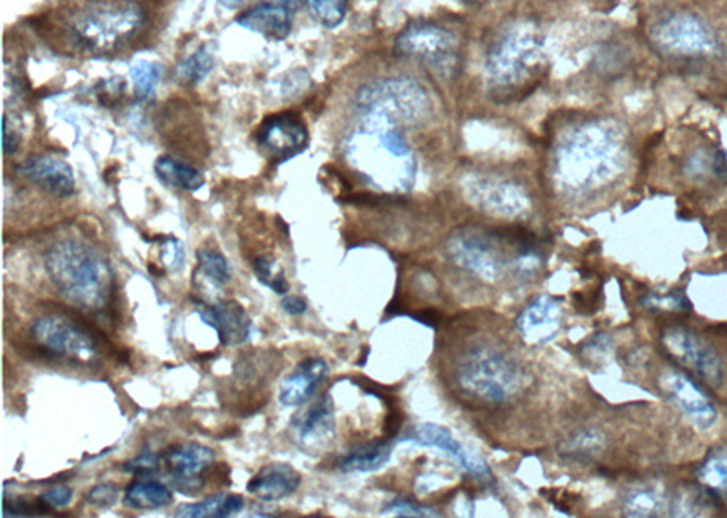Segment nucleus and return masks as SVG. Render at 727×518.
Instances as JSON below:
<instances>
[{
  "label": "nucleus",
  "mask_w": 727,
  "mask_h": 518,
  "mask_svg": "<svg viewBox=\"0 0 727 518\" xmlns=\"http://www.w3.org/2000/svg\"><path fill=\"white\" fill-rule=\"evenodd\" d=\"M156 177L169 188L183 189V191H197L204 186V175L191 164L178 161V158L164 157L156 158Z\"/></svg>",
  "instance_id": "a878e982"
},
{
  "label": "nucleus",
  "mask_w": 727,
  "mask_h": 518,
  "mask_svg": "<svg viewBox=\"0 0 727 518\" xmlns=\"http://www.w3.org/2000/svg\"><path fill=\"white\" fill-rule=\"evenodd\" d=\"M295 427L301 443L306 448L328 440L335 432V405L331 397H324L306 413H302L295 421Z\"/></svg>",
  "instance_id": "b1692460"
},
{
  "label": "nucleus",
  "mask_w": 727,
  "mask_h": 518,
  "mask_svg": "<svg viewBox=\"0 0 727 518\" xmlns=\"http://www.w3.org/2000/svg\"><path fill=\"white\" fill-rule=\"evenodd\" d=\"M243 0H219V4L224 5V8H237Z\"/></svg>",
  "instance_id": "09e8293b"
},
{
  "label": "nucleus",
  "mask_w": 727,
  "mask_h": 518,
  "mask_svg": "<svg viewBox=\"0 0 727 518\" xmlns=\"http://www.w3.org/2000/svg\"><path fill=\"white\" fill-rule=\"evenodd\" d=\"M33 337L49 355L65 356L82 364H90L98 356L97 339L65 315H44L35 320Z\"/></svg>",
  "instance_id": "f8f14e48"
},
{
  "label": "nucleus",
  "mask_w": 727,
  "mask_h": 518,
  "mask_svg": "<svg viewBox=\"0 0 727 518\" xmlns=\"http://www.w3.org/2000/svg\"><path fill=\"white\" fill-rule=\"evenodd\" d=\"M44 266L60 295L82 311L108 306L114 293V270L92 244L62 240L46 251Z\"/></svg>",
  "instance_id": "39448f33"
},
{
  "label": "nucleus",
  "mask_w": 727,
  "mask_h": 518,
  "mask_svg": "<svg viewBox=\"0 0 727 518\" xmlns=\"http://www.w3.org/2000/svg\"><path fill=\"white\" fill-rule=\"evenodd\" d=\"M126 506L139 509H162L172 506L173 492L162 482L141 479V481L131 482L130 487L126 490Z\"/></svg>",
  "instance_id": "cd10ccee"
},
{
  "label": "nucleus",
  "mask_w": 727,
  "mask_h": 518,
  "mask_svg": "<svg viewBox=\"0 0 727 518\" xmlns=\"http://www.w3.org/2000/svg\"><path fill=\"white\" fill-rule=\"evenodd\" d=\"M301 486V475L288 464H270L262 468L249 481L248 492L265 503H275L290 497Z\"/></svg>",
  "instance_id": "4be33fe9"
},
{
  "label": "nucleus",
  "mask_w": 727,
  "mask_h": 518,
  "mask_svg": "<svg viewBox=\"0 0 727 518\" xmlns=\"http://www.w3.org/2000/svg\"><path fill=\"white\" fill-rule=\"evenodd\" d=\"M699 481L712 495L727 492V449H713L699 468Z\"/></svg>",
  "instance_id": "7c9ffc66"
},
{
  "label": "nucleus",
  "mask_w": 727,
  "mask_h": 518,
  "mask_svg": "<svg viewBox=\"0 0 727 518\" xmlns=\"http://www.w3.org/2000/svg\"><path fill=\"white\" fill-rule=\"evenodd\" d=\"M404 122L383 109H359V125L348 139L345 155L362 178L383 191H408L417 177L415 153L406 139Z\"/></svg>",
  "instance_id": "7ed1b4c3"
},
{
  "label": "nucleus",
  "mask_w": 727,
  "mask_h": 518,
  "mask_svg": "<svg viewBox=\"0 0 727 518\" xmlns=\"http://www.w3.org/2000/svg\"><path fill=\"white\" fill-rule=\"evenodd\" d=\"M282 309L286 311L288 315H304L306 314L307 303L302 297H296V295H291V297L284 298L282 301Z\"/></svg>",
  "instance_id": "49530a36"
},
{
  "label": "nucleus",
  "mask_w": 727,
  "mask_h": 518,
  "mask_svg": "<svg viewBox=\"0 0 727 518\" xmlns=\"http://www.w3.org/2000/svg\"><path fill=\"white\" fill-rule=\"evenodd\" d=\"M453 389L469 404L499 408L523 395L529 373L501 337L469 335L452 353Z\"/></svg>",
  "instance_id": "f03ea898"
},
{
  "label": "nucleus",
  "mask_w": 727,
  "mask_h": 518,
  "mask_svg": "<svg viewBox=\"0 0 727 518\" xmlns=\"http://www.w3.org/2000/svg\"><path fill=\"white\" fill-rule=\"evenodd\" d=\"M394 454V446L389 443H372L345 455L339 462L340 471H356V473H372L388 464Z\"/></svg>",
  "instance_id": "c85d7f7f"
},
{
  "label": "nucleus",
  "mask_w": 727,
  "mask_h": 518,
  "mask_svg": "<svg viewBox=\"0 0 727 518\" xmlns=\"http://www.w3.org/2000/svg\"><path fill=\"white\" fill-rule=\"evenodd\" d=\"M609 345H611L609 337L606 335V333H597V335L593 337V339H589V341L584 344V353H586L587 358L600 362L603 356L608 355Z\"/></svg>",
  "instance_id": "a18cd8bd"
},
{
  "label": "nucleus",
  "mask_w": 727,
  "mask_h": 518,
  "mask_svg": "<svg viewBox=\"0 0 727 518\" xmlns=\"http://www.w3.org/2000/svg\"><path fill=\"white\" fill-rule=\"evenodd\" d=\"M606 449V437L602 433L598 432L597 427H584L578 432L573 433L564 443L559 446V454L564 459L573 460V462H593L602 455Z\"/></svg>",
  "instance_id": "393cba45"
},
{
  "label": "nucleus",
  "mask_w": 727,
  "mask_h": 518,
  "mask_svg": "<svg viewBox=\"0 0 727 518\" xmlns=\"http://www.w3.org/2000/svg\"><path fill=\"white\" fill-rule=\"evenodd\" d=\"M244 508V498L237 493H221L199 501V503L186 504L175 511L178 518H224L237 515Z\"/></svg>",
  "instance_id": "bb28decb"
},
{
  "label": "nucleus",
  "mask_w": 727,
  "mask_h": 518,
  "mask_svg": "<svg viewBox=\"0 0 727 518\" xmlns=\"http://www.w3.org/2000/svg\"><path fill=\"white\" fill-rule=\"evenodd\" d=\"M144 24V10L133 0H104L79 11L71 22V37L93 54H108L130 43Z\"/></svg>",
  "instance_id": "0eeeda50"
},
{
  "label": "nucleus",
  "mask_w": 727,
  "mask_h": 518,
  "mask_svg": "<svg viewBox=\"0 0 727 518\" xmlns=\"http://www.w3.org/2000/svg\"><path fill=\"white\" fill-rule=\"evenodd\" d=\"M550 163L555 188L584 199L613 184L628 168L625 131L614 120H578L556 136Z\"/></svg>",
  "instance_id": "f257e3e1"
},
{
  "label": "nucleus",
  "mask_w": 727,
  "mask_h": 518,
  "mask_svg": "<svg viewBox=\"0 0 727 518\" xmlns=\"http://www.w3.org/2000/svg\"><path fill=\"white\" fill-rule=\"evenodd\" d=\"M384 515H394V517H419V518H435L441 517L435 509L426 508L421 504L408 501V498H395L394 503H389L383 511Z\"/></svg>",
  "instance_id": "58836bf2"
},
{
  "label": "nucleus",
  "mask_w": 727,
  "mask_h": 518,
  "mask_svg": "<svg viewBox=\"0 0 727 518\" xmlns=\"http://www.w3.org/2000/svg\"><path fill=\"white\" fill-rule=\"evenodd\" d=\"M254 268L255 273L259 276V281L262 282L265 286L271 287V290L279 293V295H286L290 286H288L284 271L279 268L275 260L259 257V259L255 260Z\"/></svg>",
  "instance_id": "c9c22d12"
},
{
  "label": "nucleus",
  "mask_w": 727,
  "mask_h": 518,
  "mask_svg": "<svg viewBox=\"0 0 727 518\" xmlns=\"http://www.w3.org/2000/svg\"><path fill=\"white\" fill-rule=\"evenodd\" d=\"M309 141L307 128L296 115H273L260 126L259 144L271 158L290 161L304 152Z\"/></svg>",
  "instance_id": "dca6fc26"
},
{
  "label": "nucleus",
  "mask_w": 727,
  "mask_h": 518,
  "mask_svg": "<svg viewBox=\"0 0 727 518\" xmlns=\"http://www.w3.org/2000/svg\"><path fill=\"white\" fill-rule=\"evenodd\" d=\"M652 38L662 54L675 57H701L717 48L712 27L691 13L662 16L653 27Z\"/></svg>",
  "instance_id": "ddd939ff"
},
{
  "label": "nucleus",
  "mask_w": 727,
  "mask_h": 518,
  "mask_svg": "<svg viewBox=\"0 0 727 518\" xmlns=\"http://www.w3.org/2000/svg\"><path fill=\"white\" fill-rule=\"evenodd\" d=\"M15 172L37 188L59 199H68L75 193V173L62 158L35 155L16 164Z\"/></svg>",
  "instance_id": "a211bd4d"
},
{
  "label": "nucleus",
  "mask_w": 727,
  "mask_h": 518,
  "mask_svg": "<svg viewBox=\"0 0 727 518\" xmlns=\"http://www.w3.org/2000/svg\"><path fill=\"white\" fill-rule=\"evenodd\" d=\"M408 440H413L419 446H426V448L441 449L477 481L485 482V484L493 482L490 466L485 464L484 460L479 459L477 455L471 454L469 449L464 448L462 444L458 443L446 427L424 422L413 429V435H410Z\"/></svg>",
  "instance_id": "f3484780"
},
{
  "label": "nucleus",
  "mask_w": 727,
  "mask_h": 518,
  "mask_svg": "<svg viewBox=\"0 0 727 518\" xmlns=\"http://www.w3.org/2000/svg\"><path fill=\"white\" fill-rule=\"evenodd\" d=\"M162 462L161 455L156 454H142L136 459L126 462L122 470L128 471L131 475L142 476V479H148V476L153 475L159 471V464Z\"/></svg>",
  "instance_id": "ea45409f"
},
{
  "label": "nucleus",
  "mask_w": 727,
  "mask_h": 518,
  "mask_svg": "<svg viewBox=\"0 0 727 518\" xmlns=\"http://www.w3.org/2000/svg\"><path fill=\"white\" fill-rule=\"evenodd\" d=\"M668 509V498L658 486H646L625 495L624 515L628 517H658Z\"/></svg>",
  "instance_id": "c756f323"
},
{
  "label": "nucleus",
  "mask_w": 727,
  "mask_h": 518,
  "mask_svg": "<svg viewBox=\"0 0 727 518\" xmlns=\"http://www.w3.org/2000/svg\"><path fill=\"white\" fill-rule=\"evenodd\" d=\"M199 270L208 281L213 282L215 286H224L232 279L230 273V264L224 259V255L219 254L215 249H200L199 254Z\"/></svg>",
  "instance_id": "72a5a7b5"
},
{
  "label": "nucleus",
  "mask_w": 727,
  "mask_h": 518,
  "mask_svg": "<svg viewBox=\"0 0 727 518\" xmlns=\"http://www.w3.org/2000/svg\"><path fill=\"white\" fill-rule=\"evenodd\" d=\"M658 388L701 429H710L717 422V410L712 400L685 373L675 367L660 373Z\"/></svg>",
  "instance_id": "2eb2a0df"
},
{
  "label": "nucleus",
  "mask_w": 727,
  "mask_h": 518,
  "mask_svg": "<svg viewBox=\"0 0 727 518\" xmlns=\"http://www.w3.org/2000/svg\"><path fill=\"white\" fill-rule=\"evenodd\" d=\"M291 15L293 13L282 4H259L238 16L237 24L271 40H284L293 26Z\"/></svg>",
  "instance_id": "5701e85b"
},
{
  "label": "nucleus",
  "mask_w": 727,
  "mask_h": 518,
  "mask_svg": "<svg viewBox=\"0 0 727 518\" xmlns=\"http://www.w3.org/2000/svg\"><path fill=\"white\" fill-rule=\"evenodd\" d=\"M130 75L136 97L148 101L161 82V68L151 60H137L136 64L131 66Z\"/></svg>",
  "instance_id": "2f4dec72"
},
{
  "label": "nucleus",
  "mask_w": 727,
  "mask_h": 518,
  "mask_svg": "<svg viewBox=\"0 0 727 518\" xmlns=\"http://www.w3.org/2000/svg\"><path fill=\"white\" fill-rule=\"evenodd\" d=\"M19 146H21V133L15 130V126H11L10 117L5 115L4 120H2V150H4V155L13 157L19 152Z\"/></svg>",
  "instance_id": "37998d69"
},
{
  "label": "nucleus",
  "mask_w": 727,
  "mask_h": 518,
  "mask_svg": "<svg viewBox=\"0 0 727 518\" xmlns=\"http://www.w3.org/2000/svg\"><path fill=\"white\" fill-rule=\"evenodd\" d=\"M473 2H484V0H473Z\"/></svg>",
  "instance_id": "8fccbe9b"
},
{
  "label": "nucleus",
  "mask_w": 727,
  "mask_h": 518,
  "mask_svg": "<svg viewBox=\"0 0 727 518\" xmlns=\"http://www.w3.org/2000/svg\"><path fill=\"white\" fill-rule=\"evenodd\" d=\"M213 68V57L206 48H199L178 66V79L186 84H199L204 81Z\"/></svg>",
  "instance_id": "f704fd0d"
},
{
  "label": "nucleus",
  "mask_w": 727,
  "mask_h": 518,
  "mask_svg": "<svg viewBox=\"0 0 727 518\" xmlns=\"http://www.w3.org/2000/svg\"><path fill=\"white\" fill-rule=\"evenodd\" d=\"M200 319L219 333L222 345H238L248 341L251 333V319L248 311L238 303L224 301L215 306L199 304Z\"/></svg>",
  "instance_id": "aec40b11"
},
{
  "label": "nucleus",
  "mask_w": 727,
  "mask_h": 518,
  "mask_svg": "<svg viewBox=\"0 0 727 518\" xmlns=\"http://www.w3.org/2000/svg\"><path fill=\"white\" fill-rule=\"evenodd\" d=\"M395 51L417 60L441 79H453L462 66V44L457 33L430 21H415L400 32Z\"/></svg>",
  "instance_id": "6e6552de"
},
{
  "label": "nucleus",
  "mask_w": 727,
  "mask_h": 518,
  "mask_svg": "<svg viewBox=\"0 0 727 518\" xmlns=\"http://www.w3.org/2000/svg\"><path fill=\"white\" fill-rule=\"evenodd\" d=\"M48 504L43 503V498L38 497L35 503H27L26 498H10L4 495V509L2 515L4 517H35V515H48Z\"/></svg>",
  "instance_id": "4c0bfd02"
},
{
  "label": "nucleus",
  "mask_w": 727,
  "mask_h": 518,
  "mask_svg": "<svg viewBox=\"0 0 727 518\" xmlns=\"http://www.w3.org/2000/svg\"><path fill=\"white\" fill-rule=\"evenodd\" d=\"M544 68L542 37L528 22L504 27L485 54L491 90L507 101L515 98V93H526V87L537 86Z\"/></svg>",
  "instance_id": "423d86ee"
},
{
  "label": "nucleus",
  "mask_w": 727,
  "mask_h": 518,
  "mask_svg": "<svg viewBox=\"0 0 727 518\" xmlns=\"http://www.w3.org/2000/svg\"><path fill=\"white\" fill-rule=\"evenodd\" d=\"M117 495H119V490L114 484H101L87 493L86 501L97 508H112L117 503Z\"/></svg>",
  "instance_id": "a19ab883"
},
{
  "label": "nucleus",
  "mask_w": 727,
  "mask_h": 518,
  "mask_svg": "<svg viewBox=\"0 0 727 518\" xmlns=\"http://www.w3.org/2000/svg\"><path fill=\"white\" fill-rule=\"evenodd\" d=\"M642 308L655 311V314H664V311H688L690 309V301L684 297V293L680 292L666 293V295L647 293L646 297L642 298Z\"/></svg>",
  "instance_id": "e433bc0d"
},
{
  "label": "nucleus",
  "mask_w": 727,
  "mask_h": 518,
  "mask_svg": "<svg viewBox=\"0 0 727 518\" xmlns=\"http://www.w3.org/2000/svg\"><path fill=\"white\" fill-rule=\"evenodd\" d=\"M356 109H383L404 125L417 126L426 120L432 103L424 87L411 79H384L362 87L356 95Z\"/></svg>",
  "instance_id": "1a4fd4ad"
},
{
  "label": "nucleus",
  "mask_w": 727,
  "mask_h": 518,
  "mask_svg": "<svg viewBox=\"0 0 727 518\" xmlns=\"http://www.w3.org/2000/svg\"><path fill=\"white\" fill-rule=\"evenodd\" d=\"M561 328L562 308L555 298L539 297L518 315L517 330L528 344H548Z\"/></svg>",
  "instance_id": "6ab92c4d"
},
{
  "label": "nucleus",
  "mask_w": 727,
  "mask_h": 518,
  "mask_svg": "<svg viewBox=\"0 0 727 518\" xmlns=\"http://www.w3.org/2000/svg\"><path fill=\"white\" fill-rule=\"evenodd\" d=\"M306 4L318 24L333 30L344 22L350 0H306Z\"/></svg>",
  "instance_id": "473e14b6"
},
{
  "label": "nucleus",
  "mask_w": 727,
  "mask_h": 518,
  "mask_svg": "<svg viewBox=\"0 0 727 518\" xmlns=\"http://www.w3.org/2000/svg\"><path fill=\"white\" fill-rule=\"evenodd\" d=\"M464 193L488 215L518 219L531 210V197L523 184L493 175H466Z\"/></svg>",
  "instance_id": "9b49d317"
},
{
  "label": "nucleus",
  "mask_w": 727,
  "mask_h": 518,
  "mask_svg": "<svg viewBox=\"0 0 727 518\" xmlns=\"http://www.w3.org/2000/svg\"><path fill=\"white\" fill-rule=\"evenodd\" d=\"M279 4L284 5L291 13H295L301 8V0H279Z\"/></svg>",
  "instance_id": "de8ad7c7"
},
{
  "label": "nucleus",
  "mask_w": 727,
  "mask_h": 518,
  "mask_svg": "<svg viewBox=\"0 0 727 518\" xmlns=\"http://www.w3.org/2000/svg\"><path fill=\"white\" fill-rule=\"evenodd\" d=\"M328 377V366L323 358H307L295 367V372L290 373L282 380L279 389V400L286 408H298L306 404L313 395L317 393L320 384Z\"/></svg>",
  "instance_id": "412c9836"
},
{
  "label": "nucleus",
  "mask_w": 727,
  "mask_h": 518,
  "mask_svg": "<svg viewBox=\"0 0 727 518\" xmlns=\"http://www.w3.org/2000/svg\"><path fill=\"white\" fill-rule=\"evenodd\" d=\"M660 344L666 355L690 369L702 382L718 388L724 382V362L713 345L685 326H671L662 331Z\"/></svg>",
  "instance_id": "9d476101"
},
{
  "label": "nucleus",
  "mask_w": 727,
  "mask_h": 518,
  "mask_svg": "<svg viewBox=\"0 0 727 518\" xmlns=\"http://www.w3.org/2000/svg\"><path fill=\"white\" fill-rule=\"evenodd\" d=\"M43 503L48 504L51 509H62L70 506L73 501V490L68 486H55L40 495Z\"/></svg>",
  "instance_id": "79ce46f5"
},
{
  "label": "nucleus",
  "mask_w": 727,
  "mask_h": 518,
  "mask_svg": "<svg viewBox=\"0 0 727 518\" xmlns=\"http://www.w3.org/2000/svg\"><path fill=\"white\" fill-rule=\"evenodd\" d=\"M161 457L172 479L173 490L184 495H197L204 490V473L215 460L210 448L195 443L173 446Z\"/></svg>",
  "instance_id": "4468645a"
},
{
  "label": "nucleus",
  "mask_w": 727,
  "mask_h": 518,
  "mask_svg": "<svg viewBox=\"0 0 727 518\" xmlns=\"http://www.w3.org/2000/svg\"><path fill=\"white\" fill-rule=\"evenodd\" d=\"M162 260L164 264L169 266L173 271H178L183 268L184 262V249L178 243L177 238L167 237L166 244H164V254H162Z\"/></svg>",
  "instance_id": "c03bdc74"
},
{
  "label": "nucleus",
  "mask_w": 727,
  "mask_h": 518,
  "mask_svg": "<svg viewBox=\"0 0 727 518\" xmlns=\"http://www.w3.org/2000/svg\"><path fill=\"white\" fill-rule=\"evenodd\" d=\"M446 251L453 264L488 284L531 279L544 260L533 235L474 226L453 232Z\"/></svg>",
  "instance_id": "20e7f679"
}]
</instances>
